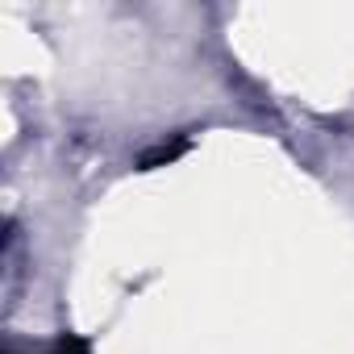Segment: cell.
<instances>
[{"label":"cell","instance_id":"cell-1","mask_svg":"<svg viewBox=\"0 0 354 354\" xmlns=\"http://www.w3.org/2000/svg\"><path fill=\"white\" fill-rule=\"evenodd\" d=\"M55 354H88V346H84L80 337H59V346H55Z\"/></svg>","mask_w":354,"mask_h":354}]
</instances>
